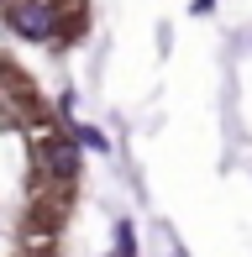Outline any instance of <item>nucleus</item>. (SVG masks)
Wrapping results in <instances>:
<instances>
[{
	"label": "nucleus",
	"mask_w": 252,
	"mask_h": 257,
	"mask_svg": "<svg viewBox=\"0 0 252 257\" xmlns=\"http://www.w3.org/2000/svg\"><path fill=\"white\" fill-rule=\"evenodd\" d=\"M116 257H137V231H132V220H116Z\"/></svg>",
	"instance_id": "obj_3"
},
{
	"label": "nucleus",
	"mask_w": 252,
	"mask_h": 257,
	"mask_svg": "<svg viewBox=\"0 0 252 257\" xmlns=\"http://www.w3.org/2000/svg\"><path fill=\"white\" fill-rule=\"evenodd\" d=\"M79 142H84V147H95V153H105V137H100L95 126H79Z\"/></svg>",
	"instance_id": "obj_4"
},
{
	"label": "nucleus",
	"mask_w": 252,
	"mask_h": 257,
	"mask_svg": "<svg viewBox=\"0 0 252 257\" xmlns=\"http://www.w3.org/2000/svg\"><path fill=\"white\" fill-rule=\"evenodd\" d=\"M215 6V0H194V11H200V16H205V11H210Z\"/></svg>",
	"instance_id": "obj_5"
},
{
	"label": "nucleus",
	"mask_w": 252,
	"mask_h": 257,
	"mask_svg": "<svg viewBox=\"0 0 252 257\" xmlns=\"http://www.w3.org/2000/svg\"><path fill=\"white\" fill-rule=\"evenodd\" d=\"M6 27L27 42H53L58 32V11L48 0H6Z\"/></svg>",
	"instance_id": "obj_1"
},
{
	"label": "nucleus",
	"mask_w": 252,
	"mask_h": 257,
	"mask_svg": "<svg viewBox=\"0 0 252 257\" xmlns=\"http://www.w3.org/2000/svg\"><path fill=\"white\" fill-rule=\"evenodd\" d=\"M0 6H6V0H0Z\"/></svg>",
	"instance_id": "obj_6"
},
{
	"label": "nucleus",
	"mask_w": 252,
	"mask_h": 257,
	"mask_svg": "<svg viewBox=\"0 0 252 257\" xmlns=\"http://www.w3.org/2000/svg\"><path fill=\"white\" fill-rule=\"evenodd\" d=\"M79 168H84V158H79L74 142H63V137H42V173H48L53 184H63V189H74L79 184Z\"/></svg>",
	"instance_id": "obj_2"
}]
</instances>
